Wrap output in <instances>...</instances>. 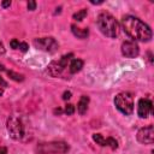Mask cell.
Returning a JSON list of instances; mask_svg holds the SVG:
<instances>
[{"label":"cell","instance_id":"obj_25","mask_svg":"<svg viewBox=\"0 0 154 154\" xmlns=\"http://www.w3.org/2000/svg\"><path fill=\"white\" fill-rule=\"evenodd\" d=\"M0 154H7V149L5 147H1L0 148Z\"/></svg>","mask_w":154,"mask_h":154},{"label":"cell","instance_id":"obj_22","mask_svg":"<svg viewBox=\"0 0 154 154\" xmlns=\"http://www.w3.org/2000/svg\"><path fill=\"white\" fill-rule=\"evenodd\" d=\"M70 97H71V93H70V91H65V93L63 94V99H64V100H69Z\"/></svg>","mask_w":154,"mask_h":154},{"label":"cell","instance_id":"obj_9","mask_svg":"<svg viewBox=\"0 0 154 154\" xmlns=\"http://www.w3.org/2000/svg\"><path fill=\"white\" fill-rule=\"evenodd\" d=\"M140 53V48L135 41H124L122 43V54L126 58H136Z\"/></svg>","mask_w":154,"mask_h":154},{"label":"cell","instance_id":"obj_24","mask_svg":"<svg viewBox=\"0 0 154 154\" xmlns=\"http://www.w3.org/2000/svg\"><path fill=\"white\" fill-rule=\"evenodd\" d=\"M2 7H8L10 5H11V1H2Z\"/></svg>","mask_w":154,"mask_h":154},{"label":"cell","instance_id":"obj_1","mask_svg":"<svg viewBox=\"0 0 154 154\" xmlns=\"http://www.w3.org/2000/svg\"><path fill=\"white\" fill-rule=\"evenodd\" d=\"M122 26L124 31L135 41L147 42L152 38L150 28L141 19L134 16H124L122 18Z\"/></svg>","mask_w":154,"mask_h":154},{"label":"cell","instance_id":"obj_5","mask_svg":"<svg viewBox=\"0 0 154 154\" xmlns=\"http://www.w3.org/2000/svg\"><path fill=\"white\" fill-rule=\"evenodd\" d=\"M71 58H72V53H69L66 55H63L59 60H54L52 61L49 65H48V73L52 76V77H59L64 70L66 67H69V64L71 61Z\"/></svg>","mask_w":154,"mask_h":154},{"label":"cell","instance_id":"obj_6","mask_svg":"<svg viewBox=\"0 0 154 154\" xmlns=\"http://www.w3.org/2000/svg\"><path fill=\"white\" fill-rule=\"evenodd\" d=\"M69 150V146L65 142H48L40 143L37 147L38 154H64Z\"/></svg>","mask_w":154,"mask_h":154},{"label":"cell","instance_id":"obj_10","mask_svg":"<svg viewBox=\"0 0 154 154\" xmlns=\"http://www.w3.org/2000/svg\"><path fill=\"white\" fill-rule=\"evenodd\" d=\"M152 113V101L148 99H140L137 106V114L141 118H147Z\"/></svg>","mask_w":154,"mask_h":154},{"label":"cell","instance_id":"obj_26","mask_svg":"<svg viewBox=\"0 0 154 154\" xmlns=\"http://www.w3.org/2000/svg\"><path fill=\"white\" fill-rule=\"evenodd\" d=\"M91 4H102V1H90Z\"/></svg>","mask_w":154,"mask_h":154},{"label":"cell","instance_id":"obj_2","mask_svg":"<svg viewBox=\"0 0 154 154\" xmlns=\"http://www.w3.org/2000/svg\"><path fill=\"white\" fill-rule=\"evenodd\" d=\"M96 24H97V28L100 29V31L106 35L107 37H111V38H114L119 35V24L118 22L116 20V18L107 13V12H103L101 14H99L97 19H96Z\"/></svg>","mask_w":154,"mask_h":154},{"label":"cell","instance_id":"obj_19","mask_svg":"<svg viewBox=\"0 0 154 154\" xmlns=\"http://www.w3.org/2000/svg\"><path fill=\"white\" fill-rule=\"evenodd\" d=\"M19 41L18 40H12L11 42H10V46L13 48V49H18V47H19Z\"/></svg>","mask_w":154,"mask_h":154},{"label":"cell","instance_id":"obj_12","mask_svg":"<svg viewBox=\"0 0 154 154\" xmlns=\"http://www.w3.org/2000/svg\"><path fill=\"white\" fill-rule=\"evenodd\" d=\"M83 67V61L81 59H71L70 64H69V71L71 73H76L78 71H81Z\"/></svg>","mask_w":154,"mask_h":154},{"label":"cell","instance_id":"obj_7","mask_svg":"<svg viewBox=\"0 0 154 154\" xmlns=\"http://www.w3.org/2000/svg\"><path fill=\"white\" fill-rule=\"evenodd\" d=\"M34 46L37 49L48 52V53H54L58 51V42L53 38V37H40V38H35L34 40Z\"/></svg>","mask_w":154,"mask_h":154},{"label":"cell","instance_id":"obj_23","mask_svg":"<svg viewBox=\"0 0 154 154\" xmlns=\"http://www.w3.org/2000/svg\"><path fill=\"white\" fill-rule=\"evenodd\" d=\"M4 53H5V47H4L2 42L0 41V54H4Z\"/></svg>","mask_w":154,"mask_h":154},{"label":"cell","instance_id":"obj_15","mask_svg":"<svg viewBox=\"0 0 154 154\" xmlns=\"http://www.w3.org/2000/svg\"><path fill=\"white\" fill-rule=\"evenodd\" d=\"M85 16H87V10H85V8H83V10H81V11H78L77 13H75V14H73V19L79 22V20H82Z\"/></svg>","mask_w":154,"mask_h":154},{"label":"cell","instance_id":"obj_18","mask_svg":"<svg viewBox=\"0 0 154 154\" xmlns=\"http://www.w3.org/2000/svg\"><path fill=\"white\" fill-rule=\"evenodd\" d=\"M73 112H75V107H73V105L69 103V105H66V106H65V113H66L67 116L73 114Z\"/></svg>","mask_w":154,"mask_h":154},{"label":"cell","instance_id":"obj_21","mask_svg":"<svg viewBox=\"0 0 154 154\" xmlns=\"http://www.w3.org/2000/svg\"><path fill=\"white\" fill-rule=\"evenodd\" d=\"M35 8H36V2H35V1H29V2H28V10L34 11Z\"/></svg>","mask_w":154,"mask_h":154},{"label":"cell","instance_id":"obj_3","mask_svg":"<svg viewBox=\"0 0 154 154\" xmlns=\"http://www.w3.org/2000/svg\"><path fill=\"white\" fill-rule=\"evenodd\" d=\"M7 131L13 140L20 141L25 137V124L22 116L13 114L7 119Z\"/></svg>","mask_w":154,"mask_h":154},{"label":"cell","instance_id":"obj_8","mask_svg":"<svg viewBox=\"0 0 154 154\" xmlns=\"http://www.w3.org/2000/svg\"><path fill=\"white\" fill-rule=\"evenodd\" d=\"M137 141L143 144H152L154 141V128L153 125H148L142 128L137 132Z\"/></svg>","mask_w":154,"mask_h":154},{"label":"cell","instance_id":"obj_14","mask_svg":"<svg viewBox=\"0 0 154 154\" xmlns=\"http://www.w3.org/2000/svg\"><path fill=\"white\" fill-rule=\"evenodd\" d=\"M71 30L73 32L75 36H77L78 38H85L88 35H89V30L87 28H78L76 26L75 24L71 25Z\"/></svg>","mask_w":154,"mask_h":154},{"label":"cell","instance_id":"obj_17","mask_svg":"<svg viewBox=\"0 0 154 154\" xmlns=\"http://www.w3.org/2000/svg\"><path fill=\"white\" fill-rule=\"evenodd\" d=\"M6 87H7V82L0 76V96L4 94V90L6 89Z\"/></svg>","mask_w":154,"mask_h":154},{"label":"cell","instance_id":"obj_16","mask_svg":"<svg viewBox=\"0 0 154 154\" xmlns=\"http://www.w3.org/2000/svg\"><path fill=\"white\" fill-rule=\"evenodd\" d=\"M7 73H8V76H10L12 79H14V81H23V79H24V78H23V75L16 73V72H13V71H7Z\"/></svg>","mask_w":154,"mask_h":154},{"label":"cell","instance_id":"obj_20","mask_svg":"<svg viewBox=\"0 0 154 154\" xmlns=\"http://www.w3.org/2000/svg\"><path fill=\"white\" fill-rule=\"evenodd\" d=\"M28 48H29V47H28V45H26L25 42H20V43H19L18 49H20L22 52H26V51H28Z\"/></svg>","mask_w":154,"mask_h":154},{"label":"cell","instance_id":"obj_11","mask_svg":"<svg viewBox=\"0 0 154 154\" xmlns=\"http://www.w3.org/2000/svg\"><path fill=\"white\" fill-rule=\"evenodd\" d=\"M93 140H94L97 144H100V146H102V147L108 146V147H111L112 149H117V147H118V142H117L114 138H112V137L103 138L102 135H100V134H94V135H93Z\"/></svg>","mask_w":154,"mask_h":154},{"label":"cell","instance_id":"obj_13","mask_svg":"<svg viewBox=\"0 0 154 154\" xmlns=\"http://www.w3.org/2000/svg\"><path fill=\"white\" fill-rule=\"evenodd\" d=\"M88 105H89V97L85 96V95H83L79 99L78 103H77V111H78V113L79 114H84L87 112V109H88Z\"/></svg>","mask_w":154,"mask_h":154},{"label":"cell","instance_id":"obj_4","mask_svg":"<svg viewBox=\"0 0 154 154\" xmlns=\"http://www.w3.org/2000/svg\"><path fill=\"white\" fill-rule=\"evenodd\" d=\"M114 105L119 112L125 116H130L134 112V99L130 93H119L114 97Z\"/></svg>","mask_w":154,"mask_h":154}]
</instances>
